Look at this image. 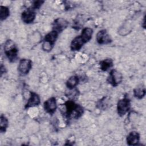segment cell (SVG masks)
I'll return each mask as SVG.
<instances>
[{
	"label": "cell",
	"mask_w": 146,
	"mask_h": 146,
	"mask_svg": "<svg viewBox=\"0 0 146 146\" xmlns=\"http://www.w3.org/2000/svg\"><path fill=\"white\" fill-rule=\"evenodd\" d=\"M100 69L103 71H107L113 66V60L111 59H106L99 62Z\"/></svg>",
	"instance_id": "obj_15"
},
{
	"label": "cell",
	"mask_w": 146,
	"mask_h": 146,
	"mask_svg": "<svg viewBox=\"0 0 146 146\" xmlns=\"http://www.w3.org/2000/svg\"><path fill=\"white\" fill-rule=\"evenodd\" d=\"M79 83V78L76 75L71 76L67 81L66 86L67 87L70 89L72 90L75 88Z\"/></svg>",
	"instance_id": "obj_16"
},
{
	"label": "cell",
	"mask_w": 146,
	"mask_h": 146,
	"mask_svg": "<svg viewBox=\"0 0 146 146\" xmlns=\"http://www.w3.org/2000/svg\"><path fill=\"white\" fill-rule=\"evenodd\" d=\"M58 34L59 33L57 31L52 30L45 35L42 44V49L44 51L48 52L52 49Z\"/></svg>",
	"instance_id": "obj_3"
},
{
	"label": "cell",
	"mask_w": 146,
	"mask_h": 146,
	"mask_svg": "<svg viewBox=\"0 0 146 146\" xmlns=\"http://www.w3.org/2000/svg\"><path fill=\"white\" fill-rule=\"evenodd\" d=\"M32 67V62L30 59H22L19 61L18 71L20 75L24 76L27 75Z\"/></svg>",
	"instance_id": "obj_6"
},
{
	"label": "cell",
	"mask_w": 146,
	"mask_h": 146,
	"mask_svg": "<svg viewBox=\"0 0 146 146\" xmlns=\"http://www.w3.org/2000/svg\"><path fill=\"white\" fill-rule=\"evenodd\" d=\"M109 99H108V97H104L102 99L98 101L96 104L97 108L102 110H106L109 106Z\"/></svg>",
	"instance_id": "obj_18"
},
{
	"label": "cell",
	"mask_w": 146,
	"mask_h": 146,
	"mask_svg": "<svg viewBox=\"0 0 146 146\" xmlns=\"http://www.w3.org/2000/svg\"><path fill=\"white\" fill-rule=\"evenodd\" d=\"M86 43L80 35L76 36L71 42L70 48L72 51H79Z\"/></svg>",
	"instance_id": "obj_12"
},
{
	"label": "cell",
	"mask_w": 146,
	"mask_h": 146,
	"mask_svg": "<svg viewBox=\"0 0 146 146\" xmlns=\"http://www.w3.org/2000/svg\"><path fill=\"white\" fill-rule=\"evenodd\" d=\"M140 140V135L136 131H132L127 136V143L129 145H136Z\"/></svg>",
	"instance_id": "obj_13"
},
{
	"label": "cell",
	"mask_w": 146,
	"mask_h": 146,
	"mask_svg": "<svg viewBox=\"0 0 146 146\" xmlns=\"http://www.w3.org/2000/svg\"><path fill=\"white\" fill-rule=\"evenodd\" d=\"M123 80V76L121 74L116 70H112L110 72L109 76L107 78V82L113 87H116L119 85Z\"/></svg>",
	"instance_id": "obj_5"
},
{
	"label": "cell",
	"mask_w": 146,
	"mask_h": 146,
	"mask_svg": "<svg viewBox=\"0 0 146 146\" xmlns=\"http://www.w3.org/2000/svg\"><path fill=\"white\" fill-rule=\"evenodd\" d=\"M8 127V120L3 115H1L0 117V131L1 133H3L6 131Z\"/></svg>",
	"instance_id": "obj_19"
},
{
	"label": "cell",
	"mask_w": 146,
	"mask_h": 146,
	"mask_svg": "<svg viewBox=\"0 0 146 146\" xmlns=\"http://www.w3.org/2000/svg\"><path fill=\"white\" fill-rule=\"evenodd\" d=\"M10 15L9 9L6 7L1 6L0 7V19L1 21H2L6 19Z\"/></svg>",
	"instance_id": "obj_20"
},
{
	"label": "cell",
	"mask_w": 146,
	"mask_h": 146,
	"mask_svg": "<svg viewBox=\"0 0 146 146\" xmlns=\"http://www.w3.org/2000/svg\"><path fill=\"white\" fill-rule=\"evenodd\" d=\"M133 95L137 99H142L145 95V88L144 87H139L133 90Z\"/></svg>",
	"instance_id": "obj_17"
},
{
	"label": "cell",
	"mask_w": 146,
	"mask_h": 146,
	"mask_svg": "<svg viewBox=\"0 0 146 146\" xmlns=\"http://www.w3.org/2000/svg\"><path fill=\"white\" fill-rule=\"evenodd\" d=\"M35 10L32 7L25 10L21 14L22 21L27 24L32 23L36 17Z\"/></svg>",
	"instance_id": "obj_7"
},
{
	"label": "cell",
	"mask_w": 146,
	"mask_h": 146,
	"mask_svg": "<svg viewBox=\"0 0 146 146\" xmlns=\"http://www.w3.org/2000/svg\"><path fill=\"white\" fill-rule=\"evenodd\" d=\"M64 106L65 107V116L68 119H77L83 113V107L73 101L68 100L64 103Z\"/></svg>",
	"instance_id": "obj_1"
},
{
	"label": "cell",
	"mask_w": 146,
	"mask_h": 146,
	"mask_svg": "<svg viewBox=\"0 0 146 146\" xmlns=\"http://www.w3.org/2000/svg\"><path fill=\"white\" fill-rule=\"evenodd\" d=\"M96 41L100 44H107L112 42V39L105 29L98 31L96 34Z\"/></svg>",
	"instance_id": "obj_8"
},
{
	"label": "cell",
	"mask_w": 146,
	"mask_h": 146,
	"mask_svg": "<svg viewBox=\"0 0 146 146\" xmlns=\"http://www.w3.org/2000/svg\"><path fill=\"white\" fill-rule=\"evenodd\" d=\"M40 100L39 96L33 92H30V96L29 99L27 103L25 105V108H29L30 107H33L37 106L40 104Z\"/></svg>",
	"instance_id": "obj_11"
},
{
	"label": "cell",
	"mask_w": 146,
	"mask_h": 146,
	"mask_svg": "<svg viewBox=\"0 0 146 146\" xmlns=\"http://www.w3.org/2000/svg\"><path fill=\"white\" fill-rule=\"evenodd\" d=\"M131 108V101L127 98L119 100L117 103V111L120 116H124Z\"/></svg>",
	"instance_id": "obj_4"
},
{
	"label": "cell",
	"mask_w": 146,
	"mask_h": 146,
	"mask_svg": "<svg viewBox=\"0 0 146 146\" xmlns=\"http://www.w3.org/2000/svg\"><path fill=\"white\" fill-rule=\"evenodd\" d=\"M4 52L10 62H14L18 58V49L15 43L11 39L6 41L4 44Z\"/></svg>",
	"instance_id": "obj_2"
},
{
	"label": "cell",
	"mask_w": 146,
	"mask_h": 146,
	"mask_svg": "<svg viewBox=\"0 0 146 146\" xmlns=\"http://www.w3.org/2000/svg\"><path fill=\"white\" fill-rule=\"evenodd\" d=\"M68 22L63 18H57L52 23V30L58 33L64 30L68 26Z\"/></svg>",
	"instance_id": "obj_10"
},
{
	"label": "cell",
	"mask_w": 146,
	"mask_h": 146,
	"mask_svg": "<svg viewBox=\"0 0 146 146\" xmlns=\"http://www.w3.org/2000/svg\"><path fill=\"white\" fill-rule=\"evenodd\" d=\"M43 106L44 109L47 113L51 115L53 114L57 108L55 98L51 97L48 99L46 102H44Z\"/></svg>",
	"instance_id": "obj_9"
},
{
	"label": "cell",
	"mask_w": 146,
	"mask_h": 146,
	"mask_svg": "<svg viewBox=\"0 0 146 146\" xmlns=\"http://www.w3.org/2000/svg\"><path fill=\"white\" fill-rule=\"evenodd\" d=\"M43 3H44V1H35V2H34L33 5V6H31V7H32L34 9L36 10V9H39V8L41 6V5H42V4Z\"/></svg>",
	"instance_id": "obj_21"
},
{
	"label": "cell",
	"mask_w": 146,
	"mask_h": 146,
	"mask_svg": "<svg viewBox=\"0 0 146 146\" xmlns=\"http://www.w3.org/2000/svg\"><path fill=\"white\" fill-rule=\"evenodd\" d=\"M93 30L90 27H86L83 29L80 35L86 43L88 42L92 38Z\"/></svg>",
	"instance_id": "obj_14"
}]
</instances>
